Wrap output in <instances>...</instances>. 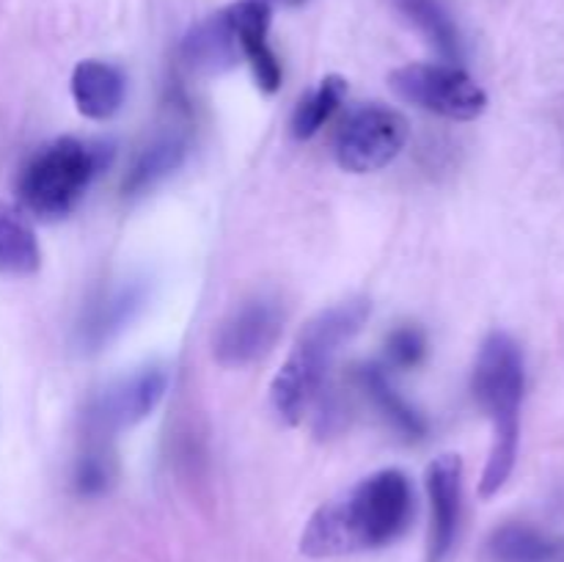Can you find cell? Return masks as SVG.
<instances>
[{
    "label": "cell",
    "instance_id": "9",
    "mask_svg": "<svg viewBox=\"0 0 564 562\" xmlns=\"http://www.w3.org/2000/svg\"><path fill=\"white\" fill-rule=\"evenodd\" d=\"M430 499L427 562H446L457 543L463 516V461L460 455H438L424 474Z\"/></svg>",
    "mask_w": 564,
    "mask_h": 562
},
{
    "label": "cell",
    "instance_id": "4",
    "mask_svg": "<svg viewBox=\"0 0 564 562\" xmlns=\"http://www.w3.org/2000/svg\"><path fill=\"white\" fill-rule=\"evenodd\" d=\"M113 160V147L91 138L61 136L31 154L17 176V196L36 218H64L97 174Z\"/></svg>",
    "mask_w": 564,
    "mask_h": 562
},
{
    "label": "cell",
    "instance_id": "10",
    "mask_svg": "<svg viewBox=\"0 0 564 562\" xmlns=\"http://www.w3.org/2000/svg\"><path fill=\"white\" fill-rule=\"evenodd\" d=\"M226 11H229V20L235 25L242 58L251 64L259 88L268 94L279 91L284 72H281V64L268 39L270 17H273L270 3H264V0H240V3L229 6Z\"/></svg>",
    "mask_w": 564,
    "mask_h": 562
},
{
    "label": "cell",
    "instance_id": "3",
    "mask_svg": "<svg viewBox=\"0 0 564 562\" xmlns=\"http://www.w3.org/2000/svg\"><path fill=\"white\" fill-rule=\"evenodd\" d=\"M367 317L369 303L364 298H356V301L323 309L317 317L303 325L295 347L270 383V408L279 422L290 424V428L303 422L308 408L323 395V386L341 345L361 331Z\"/></svg>",
    "mask_w": 564,
    "mask_h": 562
},
{
    "label": "cell",
    "instance_id": "23",
    "mask_svg": "<svg viewBox=\"0 0 564 562\" xmlns=\"http://www.w3.org/2000/svg\"><path fill=\"white\" fill-rule=\"evenodd\" d=\"M562 562H564V554H562Z\"/></svg>",
    "mask_w": 564,
    "mask_h": 562
},
{
    "label": "cell",
    "instance_id": "14",
    "mask_svg": "<svg viewBox=\"0 0 564 562\" xmlns=\"http://www.w3.org/2000/svg\"><path fill=\"white\" fill-rule=\"evenodd\" d=\"M352 383L358 386L364 397L375 406V411L389 422L391 430L402 435L408 441H419L427 435V422H424L422 413L394 389V383L389 380L383 367L378 364H361L352 372Z\"/></svg>",
    "mask_w": 564,
    "mask_h": 562
},
{
    "label": "cell",
    "instance_id": "1",
    "mask_svg": "<svg viewBox=\"0 0 564 562\" xmlns=\"http://www.w3.org/2000/svg\"><path fill=\"white\" fill-rule=\"evenodd\" d=\"M416 499L411 479L400 468H383L352 485L308 518L301 551L312 560L383 549L411 527Z\"/></svg>",
    "mask_w": 564,
    "mask_h": 562
},
{
    "label": "cell",
    "instance_id": "17",
    "mask_svg": "<svg viewBox=\"0 0 564 562\" xmlns=\"http://www.w3.org/2000/svg\"><path fill=\"white\" fill-rule=\"evenodd\" d=\"M42 264V248L25 215L0 198V275L25 279Z\"/></svg>",
    "mask_w": 564,
    "mask_h": 562
},
{
    "label": "cell",
    "instance_id": "12",
    "mask_svg": "<svg viewBox=\"0 0 564 562\" xmlns=\"http://www.w3.org/2000/svg\"><path fill=\"white\" fill-rule=\"evenodd\" d=\"M240 58V42L226 9L198 22L182 42V61L198 75H220L237 66Z\"/></svg>",
    "mask_w": 564,
    "mask_h": 562
},
{
    "label": "cell",
    "instance_id": "16",
    "mask_svg": "<svg viewBox=\"0 0 564 562\" xmlns=\"http://www.w3.org/2000/svg\"><path fill=\"white\" fill-rule=\"evenodd\" d=\"M564 538H551L532 523L512 521L490 534L488 554L494 562H562Z\"/></svg>",
    "mask_w": 564,
    "mask_h": 562
},
{
    "label": "cell",
    "instance_id": "8",
    "mask_svg": "<svg viewBox=\"0 0 564 562\" xmlns=\"http://www.w3.org/2000/svg\"><path fill=\"white\" fill-rule=\"evenodd\" d=\"M165 389H169V372L163 367L152 364V367L135 369V372L113 380L94 400L91 411H88V424L97 430V435H110L132 428L158 408Z\"/></svg>",
    "mask_w": 564,
    "mask_h": 562
},
{
    "label": "cell",
    "instance_id": "19",
    "mask_svg": "<svg viewBox=\"0 0 564 562\" xmlns=\"http://www.w3.org/2000/svg\"><path fill=\"white\" fill-rule=\"evenodd\" d=\"M347 97V80L339 75H328L319 80L317 88L306 94V97L297 102L295 114H292V136L297 141H308V138L317 136L325 125L330 121V116L339 110V105Z\"/></svg>",
    "mask_w": 564,
    "mask_h": 562
},
{
    "label": "cell",
    "instance_id": "13",
    "mask_svg": "<svg viewBox=\"0 0 564 562\" xmlns=\"http://www.w3.org/2000/svg\"><path fill=\"white\" fill-rule=\"evenodd\" d=\"M124 94V72L108 61H80L72 72V99H75L77 110L88 119L105 121L119 114Z\"/></svg>",
    "mask_w": 564,
    "mask_h": 562
},
{
    "label": "cell",
    "instance_id": "18",
    "mask_svg": "<svg viewBox=\"0 0 564 562\" xmlns=\"http://www.w3.org/2000/svg\"><path fill=\"white\" fill-rule=\"evenodd\" d=\"M397 6L449 64L460 66L466 44H463L460 28L452 20L444 0H397Z\"/></svg>",
    "mask_w": 564,
    "mask_h": 562
},
{
    "label": "cell",
    "instance_id": "22",
    "mask_svg": "<svg viewBox=\"0 0 564 562\" xmlns=\"http://www.w3.org/2000/svg\"><path fill=\"white\" fill-rule=\"evenodd\" d=\"M264 3H268V0H264ZM284 3H292V6H297V3H303V0H284Z\"/></svg>",
    "mask_w": 564,
    "mask_h": 562
},
{
    "label": "cell",
    "instance_id": "5",
    "mask_svg": "<svg viewBox=\"0 0 564 562\" xmlns=\"http://www.w3.org/2000/svg\"><path fill=\"white\" fill-rule=\"evenodd\" d=\"M389 80L405 102L444 119L471 121L488 110L485 88L457 64H408Z\"/></svg>",
    "mask_w": 564,
    "mask_h": 562
},
{
    "label": "cell",
    "instance_id": "21",
    "mask_svg": "<svg viewBox=\"0 0 564 562\" xmlns=\"http://www.w3.org/2000/svg\"><path fill=\"white\" fill-rule=\"evenodd\" d=\"M424 353H427V339L416 325H402V328L391 331L389 339H386V361L397 369L416 367V364H422Z\"/></svg>",
    "mask_w": 564,
    "mask_h": 562
},
{
    "label": "cell",
    "instance_id": "20",
    "mask_svg": "<svg viewBox=\"0 0 564 562\" xmlns=\"http://www.w3.org/2000/svg\"><path fill=\"white\" fill-rule=\"evenodd\" d=\"M116 479V461L105 444H91L75 463V474H72V485L86 499H97V496L108 494L110 485Z\"/></svg>",
    "mask_w": 564,
    "mask_h": 562
},
{
    "label": "cell",
    "instance_id": "15",
    "mask_svg": "<svg viewBox=\"0 0 564 562\" xmlns=\"http://www.w3.org/2000/svg\"><path fill=\"white\" fill-rule=\"evenodd\" d=\"M187 136L182 130H163L135 154L130 171L124 176V196L135 198L158 187L160 182L169 180L187 158Z\"/></svg>",
    "mask_w": 564,
    "mask_h": 562
},
{
    "label": "cell",
    "instance_id": "6",
    "mask_svg": "<svg viewBox=\"0 0 564 562\" xmlns=\"http://www.w3.org/2000/svg\"><path fill=\"white\" fill-rule=\"evenodd\" d=\"M408 121L383 102H364L345 116L334 138L336 163L350 174L380 171L402 152Z\"/></svg>",
    "mask_w": 564,
    "mask_h": 562
},
{
    "label": "cell",
    "instance_id": "7",
    "mask_svg": "<svg viewBox=\"0 0 564 562\" xmlns=\"http://www.w3.org/2000/svg\"><path fill=\"white\" fill-rule=\"evenodd\" d=\"M284 328V309L275 298L253 295L231 309L215 334V361L220 367L240 369L273 350Z\"/></svg>",
    "mask_w": 564,
    "mask_h": 562
},
{
    "label": "cell",
    "instance_id": "11",
    "mask_svg": "<svg viewBox=\"0 0 564 562\" xmlns=\"http://www.w3.org/2000/svg\"><path fill=\"white\" fill-rule=\"evenodd\" d=\"M147 303V284L143 281H127L102 292L99 301L91 303L80 323V345L86 350H99L113 336H119Z\"/></svg>",
    "mask_w": 564,
    "mask_h": 562
},
{
    "label": "cell",
    "instance_id": "2",
    "mask_svg": "<svg viewBox=\"0 0 564 562\" xmlns=\"http://www.w3.org/2000/svg\"><path fill=\"white\" fill-rule=\"evenodd\" d=\"M474 400L494 422V446L479 479L485 499L499 494L510 479L521 446V406L527 391V364L518 342L505 331H494L479 347L471 375Z\"/></svg>",
    "mask_w": 564,
    "mask_h": 562
}]
</instances>
